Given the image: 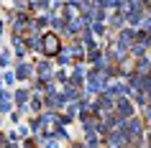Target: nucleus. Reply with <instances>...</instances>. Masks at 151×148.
Wrapping results in <instances>:
<instances>
[{"mask_svg": "<svg viewBox=\"0 0 151 148\" xmlns=\"http://www.w3.org/2000/svg\"><path fill=\"white\" fill-rule=\"evenodd\" d=\"M118 115H120V120H128V117L133 115V107H131V102L123 100V97H118Z\"/></svg>", "mask_w": 151, "mask_h": 148, "instance_id": "1", "label": "nucleus"}, {"mask_svg": "<svg viewBox=\"0 0 151 148\" xmlns=\"http://www.w3.org/2000/svg\"><path fill=\"white\" fill-rule=\"evenodd\" d=\"M56 49H59L56 36L54 33H46V36H44V51H46V54H56Z\"/></svg>", "mask_w": 151, "mask_h": 148, "instance_id": "2", "label": "nucleus"}, {"mask_svg": "<svg viewBox=\"0 0 151 148\" xmlns=\"http://www.w3.org/2000/svg\"><path fill=\"white\" fill-rule=\"evenodd\" d=\"M108 94H113V97H120V94H123V87H120V84H110V87H108Z\"/></svg>", "mask_w": 151, "mask_h": 148, "instance_id": "3", "label": "nucleus"}, {"mask_svg": "<svg viewBox=\"0 0 151 148\" xmlns=\"http://www.w3.org/2000/svg\"><path fill=\"white\" fill-rule=\"evenodd\" d=\"M128 130H131V135H141V125L136 123V120H131L128 123Z\"/></svg>", "mask_w": 151, "mask_h": 148, "instance_id": "4", "label": "nucleus"}, {"mask_svg": "<svg viewBox=\"0 0 151 148\" xmlns=\"http://www.w3.org/2000/svg\"><path fill=\"white\" fill-rule=\"evenodd\" d=\"M0 110H8V97L5 94H0Z\"/></svg>", "mask_w": 151, "mask_h": 148, "instance_id": "5", "label": "nucleus"}, {"mask_svg": "<svg viewBox=\"0 0 151 148\" xmlns=\"http://www.w3.org/2000/svg\"><path fill=\"white\" fill-rule=\"evenodd\" d=\"M149 117H151V107H149Z\"/></svg>", "mask_w": 151, "mask_h": 148, "instance_id": "6", "label": "nucleus"}]
</instances>
